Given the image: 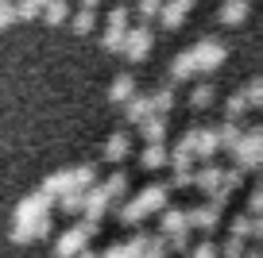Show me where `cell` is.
<instances>
[{"label":"cell","instance_id":"obj_4","mask_svg":"<svg viewBox=\"0 0 263 258\" xmlns=\"http://www.w3.org/2000/svg\"><path fill=\"white\" fill-rule=\"evenodd\" d=\"M259 146H263V135H259V131L240 135V143L232 146V150H236V162H240L236 169H255V166H259Z\"/></svg>","mask_w":263,"mask_h":258},{"label":"cell","instance_id":"obj_17","mask_svg":"<svg viewBox=\"0 0 263 258\" xmlns=\"http://www.w3.org/2000/svg\"><path fill=\"white\" fill-rule=\"evenodd\" d=\"M128 146H132V139L120 131V135H112V139L105 143V158H108V162H120L124 154H128Z\"/></svg>","mask_w":263,"mask_h":258},{"label":"cell","instance_id":"obj_24","mask_svg":"<svg viewBox=\"0 0 263 258\" xmlns=\"http://www.w3.org/2000/svg\"><path fill=\"white\" fill-rule=\"evenodd\" d=\"M101 189H105L108 201H116V197H124V189H128V178H124V174H112V178H108Z\"/></svg>","mask_w":263,"mask_h":258},{"label":"cell","instance_id":"obj_13","mask_svg":"<svg viewBox=\"0 0 263 258\" xmlns=\"http://www.w3.org/2000/svg\"><path fill=\"white\" fill-rule=\"evenodd\" d=\"M194 73H197V66H194V54H190V50L174 58V66H171V77L174 81H190Z\"/></svg>","mask_w":263,"mask_h":258},{"label":"cell","instance_id":"obj_30","mask_svg":"<svg viewBox=\"0 0 263 258\" xmlns=\"http://www.w3.org/2000/svg\"><path fill=\"white\" fill-rule=\"evenodd\" d=\"M12 24H16V8H12V0H0V31Z\"/></svg>","mask_w":263,"mask_h":258},{"label":"cell","instance_id":"obj_38","mask_svg":"<svg viewBox=\"0 0 263 258\" xmlns=\"http://www.w3.org/2000/svg\"><path fill=\"white\" fill-rule=\"evenodd\" d=\"M190 4H194V0H190Z\"/></svg>","mask_w":263,"mask_h":258},{"label":"cell","instance_id":"obj_12","mask_svg":"<svg viewBox=\"0 0 263 258\" xmlns=\"http://www.w3.org/2000/svg\"><path fill=\"white\" fill-rule=\"evenodd\" d=\"M217 216H221V208H217V204L209 201L205 208H194V212H190V216H186V224H194V227H205V231H209V227L217 224Z\"/></svg>","mask_w":263,"mask_h":258},{"label":"cell","instance_id":"obj_31","mask_svg":"<svg viewBox=\"0 0 263 258\" xmlns=\"http://www.w3.org/2000/svg\"><path fill=\"white\" fill-rule=\"evenodd\" d=\"M244 100H248V108H252V104H259V100H263V81H252V85H248Z\"/></svg>","mask_w":263,"mask_h":258},{"label":"cell","instance_id":"obj_18","mask_svg":"<svg viewBox=\"0 0 263 258\" xmlns=\"http://www.w3.org/2000/svg\"><path fill=\"white\" fill-rule=\"evenodd\" d=\"M136 97V81L128 77V73H120V77L112 81V89H108V100H128Z\"/></svg>","mask_w":263,"mask_h":258},{"label":"cell","instance_id":"obj_6","mask_svg":"<svg viewBox=\"0 0 263 258\" xmlns=\"http://www.w3.org/2000/svg\"><path fill=\"white\" fill-rule=\"evenodd\" d=\"M124 31H128V8H112L108 12V27H105V50H120Z\"/></svg>","mask_w":263,"mask_h":258},{"label":"cell","instance_id":"obj_7","mask_svg":"<svg viewBox=\"0 0 263 258\" xmlns=\"http://www.w3.org/2000/svg\"><path fill=\"white\" fill-rule=\"evenodd\" d=\"M47 208H50V197H47V193L27 197V201L16 208V224H35V220H43V216H47Z\"/></svg>","mask_w":263,"mask_h":258},{"label":"cell","instance_id":"obj_26","mask_svg":"<svg viewBox=\"0 0 263 258\" xmlns=\"http://www.w3.org/2000/svg\"><path fill=\"white\" fill-rule=\"evenodd\" d=\"M93 24H97L93 8H82V12L74 16V31H78V35H89V31H93Z\"/></svg>","mask_w":263,"mask_h":258},{"label":"cell","instance_id":"obj_3","mask_svg":"<svg viewBox=\"0 0 263 258\" xmlns=\"http://www.w3.org/2000/svg\"><path fill=\"white\" fill-rule=\"evenodd\" d=\"M190 54H194V66H197L201 73L217 70V66L224 62V47H221L217 39H201V42H197L194 50H190Z\"/></svg>","mask_w":263,"mask_h":258},{"label":"cell","instance_id":"obj_14","mask_svg":"<svg viewBox=\"0 0 263 258\" xmlns=\"http://www.w3.org/2000/svg\"><path fill=\"white\" fill-rule=\"evenodd\" d=\"M39 16L47 19V24H62V19H70V4H66V0H47Z\"/></svg>","mask_w":263,"mask_h":258},{"label":"cell","instance_id":"obj_15","mask_svg":"<svg viewBox=\"0 0 263 258\" xmlns=\"http://www.w3.org/2000/svg\"><path fill=\"white\" fill-rule=\"evenodd\" d=\"M194 185H201L205 193H213V189L221 185V166H205V169H197V174H194Z\"/></svg>","mask_w":263,"mask_h":258},{"label":"cell","instance_id":"obj_23","mask_svg":"<svg viewBox=\"0 0 263 258\" xmlns=\"http://www.w3.org/2000/svg\"><path fill=\"white\" fill-rule=\"evenodd\" d=\"M182 227H186V212H182V208L163 212V231H166V235H178Z\"/></svg>","mask_w":263,"mask_h":258},{"label":"cell","instance_id":"obj_36","mask_svg":"<svg viewBox=\"0 0 263 258\" xmlns=\"http://www.w3.org/2000/svg\"><path fill=\"white\" fill-rule=\"evenodd\" d=\"M82 258H97V254H82Z\"/></svg>","mask_w":263,"mask_h":258},{"label":"cell","instance_id":"obj_11","mask_svg":"<svg viewBox=\"0 0 263 258\" xmlns=\"http://www.w3.org/2000/svg\"><path fill=\"white\" fill-rule=\"evenodd\" d=\"M244 16H248V0H224V4H221V24L224 27L244 24Z\"/></svg>","mask_w":263,"mask_h":258},{"label":"cell","instance_id":"obj_22","mask_svg":"<svg viewBox=\"0 0 263 258\" xmlns=\"http://www.w3.org/2000/svg\"><path fill=\"white\" fill-rule=\"evenodd\" d=\"M240 143V127H236V120H229L221 131H217V146H224V150H232V146Z\"/></svg>","mask_w":263,"mask_h":258},{"label":"cell","instance_id":"obj_32","mask_svg":"<svg viewBox=\"0 0 263 258\" xmlns=\"http://www.w3.org/2000/svg\"><path fill=\"white\" fill-rule=\"evenodd\" d=\"M159 8H163V0H140V16H143V19L159 16Z\"/></svg>","mask_w":263,"mask_h":258},{"label":"cell","instance_id":"obj_19","mask_svg":"<svg viewBox=\"0 0 263 258\" xmlns=\"http://www.w3.org/2000/svg\"><path fill=\"white\" fill-rule=\"evenodd\" d=\"M163 135H166V120L163 116H147L143 120V139L147 143H163Z\"/></svg>","mask_w":263,"mask_h":258},{"label":"cell","instance_id":"obj_9","mask_svg":"<svg viewBox=\"0 0 263 258\" xmlns=\"http://www.w3.org/2000/svg\"><path fill=\"white\" fill-rule=\"evenodd\" d=\"M105 208H108V197H105V189H93V193H82V212L97 224L101 216H105Z\"/></svg>","mask_w":263,"mask_h":258},{"label":"cell","instance_id":"obj_8","mask_svg":"<svg viewBox=\"0 0 263 258\" xmlns=\"http://www.w3.org/2000/svg\"><path fill=\"white\" fill-rule=\"evenodd\" d=\"M186 12H190V0H163V8H159V19H163V27H182Z\"/></svg>","mask_w":263,"mask_h":258},{"label":"cell","instance_id":"obj_25","mask_svg":"<svg viewBox=\"0 0 263 258\" xmlns=\"http://www.w3.org/2000/svg\"><path fill=\"white\" fill-rule=\"evenodd\" d=\"M12 8H16V19H39L43 4L39 0H20V4H12Z\"/></svg>","mask_w":263,"mask_h":258},{"label":"cell","instance_id":"obj_37","mask_svg":"<svg viewBox=\"0 0 263 258\" xmlns=\"http://www.w3.org/2000/svg\"><path fill=\"white\" fill-rule=\"evenodd\" d=\"M39 4H47V0H39Z\"/></svg>","mask_w":263,"mask_h":258},{"label":"cell","instance_id":"obj_27","mask_svg":"<svg viewBox=\"0 0 263 258\" xmlns=\"http://www.w3.org/2000/svg\"><path fill=\"white\" fill-rule=\"evenodd\" d=\"M190 104L194 108H209L213 104V85H197V89L190 93Z\"/></svg>","mask_w":263,"mask_h":258},{"label":"cell","instance_id":"obj_16","mask_svg":"<svg viewBox=\"0 0 263 258\" xmlns=\"http://www.w3.org/2000/svg\"><path fill=\"white\" fill-rule=\"evenodd\" d=\"M166 158H171V154H166V146H163V143H147V150L140 154V162H143L147 169H159Z\"/></svg>","mask_w":263,"mask_h":258},{"label":"cell","instance_id":"obj_34","mask_svg":"<svg viewBox=\"0 0 263 258\" xmlns=\"http://www.w3.org/2000/svg\"><path fill=\"white\" fill-rule=\"evenodd\" d=\"M248 208H252V216L263 208V193H252V201H248Z\"/></svg>","mask_w":263,"mask_h":258},{"label":"cell","instance_id":"obj_33","mask_svg":"<svg viewBox=\"0 0 263 258\" xmlns=\"http://www.w3.org/2000/svg\"><path fill=\"white\" fill-rule=\"evenodd\" d=\"M190 258H217V250H213V247H209V243H205V247H197V250H194V254H190Z\"/></svg>","mask_w":263,"mask_h":258},{"label":"cell","instance_id":"obj_20","mask_svg":"<svg viewBox=\"0 0 263 258\" xmlns=\"http://www.w3.org/2000/svg\"><path fill=\"white\" fill-rule=\"evenodd\" d=\"M124 104H128V120H132V123H143V120L151 116V104H147V97H128Z\"/></svg>","mask_w":263,"mask_h":258},{"label":"cell","instance_id":"obj_35","mask_svg":"<svg viewBox=\"0 0 263 258\" xmlns=\"http://www.w3.org/2000/svg\"><path fill=\"white\" fill-rule=\"evenodd\" d=\"M97 4H101V0H82V8H97Z\"/></svg>","mask_w":263,"mask_h":258},{"label":"cell","instance_id":"obj_5","mask_svg":"<svg viewBox=\"0 0 263 258\" xmlns=\"http://www.w3.org/2000/svg\"><path fill=\"white\" fill-rule=\"evenodd\" d=\"M97 231V224H93V220H85L82 227H70V231L62 235V239H58V254L62 258H70V254H78V250L85 247V239H89V235Z\"/></svg>","mask_w":263,"mask_h":258},{"label":"cell","instance_id":"obj_28","mask_svg":"<svg viewBox=\"0 0 263 258\" xmlns=\"http://www.w3.org/2000/svg\"><path fill=\"white\" fill-rule=\"evenodd\" d=\"M244 108H248L244 97H229V104H224V116H229V120H240V116H244Z\"/></svg>","mask_w":263,"mask_h":258},{"label":"cell","instance_id":"obj_21","mask_svg":"<svg viewBox=\"0 0 263 258\" xmlns=\"http://www.w3.org/2000/svg\"><path fill=\"white\" fill-rule=\"evenodd\" d=\"M147 104H151V116H166V112L174 108V89H159Z\"/></svg>","mask_w":263,"mask_h":258},{"label":"cell","instance_id":"obj_1","mask_svg":"<svg viewBox=\"0 0 263 258\" xmlns=\"http://www.w3.org/2000/svg\"><path fill=\"white\" fill-rule=\"evenodd\" d=\"M163 201H166V189L163 185H151L143 197H136L132 204H124V212H120V220L124 224H136V220H143L147 212H155V208H163Z\"/></svg>","mask_w":263,"mask_h":258},{"label":"cell","instance_id":"obj_10","mask_svg":"<svg viewBox=\"0 0 263 258\" xmlns=\"http://www.w3.org/2000/svg\"><path fill=\"white\" fill-rule=\"evenodd\" d=\"M74 189V169H62V174H54V178H47V185H43V193L47 197H62ZM82 193V189H78Z\"/></svg>","mask_w":263,"mask_h":258},{"label":"cell","instance_id":"obj_29","mask_svg":"<svg viewBox=\"0 0 263 258\" xmlns=\"http://www.w3.org/2000/svg\"><path fill=\"white\" fill-rule=\"evenodd\" d=\"M62 212H82V193H78V189L62 193Z\"/></svg>","mask_w":263,"mask_h":258},{"label":"cell","instance_id":"obj_2","mask_svg":"<svg viewBox=\"0 0 263 258\" xmlns=\"http://www.w3.org/2000/svg\"><path fill=\"white\" fill-rule=\"evenodd\" d=\"M120 50H124V58L128 62H140V58H147L151 54V27H128L124 31V42H120Z\"/></svg>","mask_w":263,"mask_h":258}]
</instances>
